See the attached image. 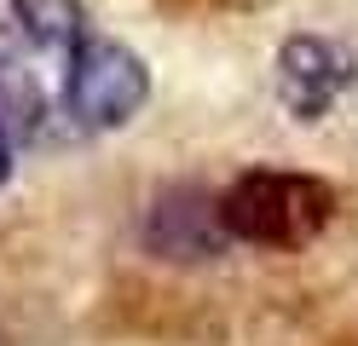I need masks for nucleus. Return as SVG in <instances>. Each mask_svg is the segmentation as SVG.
<instances>
[{"instance_id": "nucleus-5", "label": "nucleus", "mask_w": 358, "mask_h": 346, "mask_svg": "<svg viewBox=\"0 0 358 346\" xmlns=\"http://www.w3.org/2000/svg\"><path fill=\"white\" fill-rule=\"evenodd\" d=\"M41 115H47V104H41V81L17 58H0V133H6V145H12V138L41 133Z\"/></svg>"}, {"instance_id": "nucleus-7", "label": "nucleus", "mask_w": 358, "mask_h": 346, "mask_svg": "<svg viewBox=\"0 0 358 346\" xmlns=\"http://www.w3.org/2000/svg\"><path fill=\"white\" fill-rule=\"evenodd\" d=\"M6 173H12V145H6V133H0V185H6Z\"/></svg>"}, {"instance_id": "nucleus-4", "label": "nucleus", "mask_w": 358, "mask_h": 346, "mask_svg": "<svg viewBox=\"0 0 358 346\" xmlns=\"http://www.w3.org/2000/svg\"><path fill=\"white\" fill-rule=\"evenodd\" d=\"M226 243V225H220V208L203 191H168L150 208V248L162 260H208Z\"/></svg>"}, {"instance_id": "nucleus-1", "label": "nucleus", "mask_w": 358, "mask_h": 346, "mask_svg": "<svg viewBox=\"0 0 358 346\" xmlns=\"http://www.w3.org/2000/svg\"><path fill=\"white\" fill-rule=\"evenodd\" d=\"M226 237L260 243V248H306L335 214V191L312 173H278L255 168L214 202Z\"/></svg>"}, {"instance_id": "nucleus-6", "label": "nucleus", "mask_w": 358, "mask_h": 346, "mask_svg": "<svg viewBox=\"0 0 358 346\" xmlns=\"http://www.w3.org/2000/svg\"><path fill=\"white\" fill-rule=\"evenodd\" d=\"M12 12L35 46H76L81 41V0H12Z\"/></svg>"}, {"instance_id": "nucleus-8", "label": "nucleus", "mask_w": 358, "mask_h": 346, "mask_svg": "<svg viewBox=\"0 0 358 346\" xmlns=\"http://www.w3.org/2000/svg\"><path fill=\"white\" fill-rule=\"evenodd\" d=\"M237 6H255V0H237Z\"/></svg>"}, {"instance_id": "nucleus-2", "label": "nucleus", "mask_w": 358, "mask_h": 346, "mask_svg": "<svg viewBox=\"0 0 358 346\" xmlns=\"http://www.w3.org/2000/svg\"><path fill=\"white\" fill-rule=\"evenodd\" d=\"M150 92L145 75V58L127 52L122 41H76V58H70V115L81 127H122L139 115Z\"/></svg>"}, {"instance_id": "nucleus-3", "label": "nucleus", "mask_w": 358, "mask_h": 346, "mask_svg": "<svg viewBox=\"0 0 358 346\" xmlns=\"http://www.w3.org/2000/svg\"><path fill=\"white\" fill-rule=\"evenodd\" d=\"M358 64L341 41H324V35H295L283 41L278 52V92L283 104L301 115V122H318V115L341 99V92L352 87Z\"/></svg>"}]
</instances>
